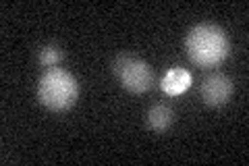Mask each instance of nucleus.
Instances as JSON below:
<instances>
[{"mask_svg": "<svg viewBox=\"0 0 249 166\" xmlns=\"http://www.w3.org/2000/svg\"><path fill=\"white\" fill-rule=\"evenodd\" d=\"M193 81L191 73L183 67H173L168 69L164 77L160 79V90L166 93V96H181L183 92L189 90V85Z\"/></svg>", "mask_w": 249, "mask_h": 166, "instance_id": "39448f33", "label": "nucleus"}, {"mask_svg": "<svg viewBox=\"0 0 249 166\" xmlns=\"http://www.w3.org/2000/svg\"><path fill=\"white\" fill-rule=\"evenodd\" d=\"M62 58H65V52L54 44H46L40 48V52H37V62H40L42 67H48V69L58 67L62 62Z\"/></svg>", "mask_w": 249, "mask_h": 166, "instance_id": "0eeeda50", "label": "nucleus"}, {"mask_svg": "<svg viewBox=\"0 0 249 166\" xmlns=\"http://www.w3.org/2000/svg\"><path fill=\"white\" fill-rule=\"evenodd\" d=\"M175 123V110L168 104H154L147 112V125L156 133H164Z\"/></svg>", "mask_w": 249, "mask_h": 166, "instance_id": "423d86ee", "label": "nucleus"}, {"mask_svg": "<svg viewBox=\"0 0 249 166\" xmlns=\"http://www.w3.org/2000/svg\"><path fill=\"white\" fill-rule=\"evenodd\" d=\"M187 58L199 69H214L222 65L231 52L229 36L214 23H199L185 37Z\"/></svg>", "mask_w": 249, "mask_h": 166, "instance_id": "f257e3e1", "label": "nucleus"}, {"mask_svg": "<svg viewBox=\"0 0 249 166\" xmlns=\"http://www.w3.org/2000/svg\"><path fill=\"white\" fill-rule=\"evenodd\" d=\"M232 92H235V85H232V79L224 73H212L208 75L199 85V96L204 100L206 106H224L229 104V100L232 98Z\"/></svg>", "mask_w": 249, "mask_h": 166, "instance_id": "20e7f679", "label": "nucleus"}, {"mask_svg": "<svg viewBox=\"0 0 249 166\" xmlns=\"http://www.w3.org/2000/svg\"><path fill=\"white\" fill-rule=\"evenodd\" d=\"M112 73L119 83L131 93H145L156 83V75L145 60L135 58L131 54H119L112 60Z\"/></svg>", "mask_w": 249, "mask_h": 166, "instance_id": "7ed1b4c3", "label": "nucleus"}, {"mask_svg": "<svg viewBox=\"0 0 249 166\" xmlns=\"http://www.w3.org/2000/svg\"><path fill=\"white\" fill-rule=\"evenodd\" d=\"M79 83L69 71L54 67L37 79V100L52 112H67L77 104Z\"/></svg>", "mask_w": 249, "mask_h": 166, "instance_id": "f03ea898", "label": "nucleus"}]
</instances>
